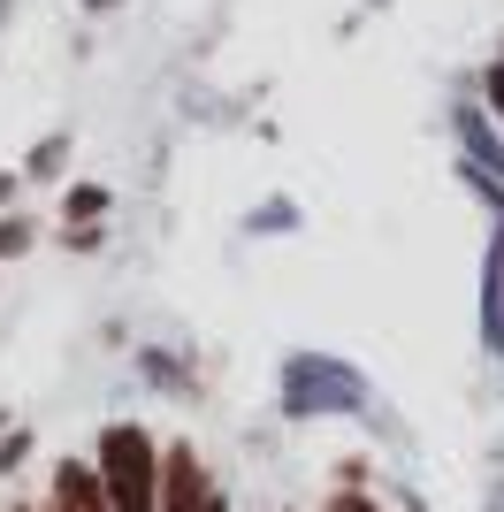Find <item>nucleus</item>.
<instances>
[{
	"label": "nucleus",
	"mask_w": 504,
	"mask_h": 512,
	"mask_svg": "<svg viewBox=\"0 0 504 512\" xmlns=\"http://www.w3.org/2000/svg\"><path fill=\"white\" fill-rule=\"evenodd\" d=\"M489 100L504 107V54H497V69H489Z\"/></svg>",
	"instance_id": "8"
},
{
	"label": "nucleus",
	"mask_w": 504,
	"mask_h": 512,
	"mask_svg": "<svg viewBox=\"0 0 504 512\" xmlns=\"http://www.w3.org/2000/svg\"><path fill=\"white\" fill-rule=\"evenodd\" d=\"M16 512H39V505H16Z\"/></svg>",
	"instance_id": "9"
},
{
	"label": "nucleus",
	"mask_w": 504,
	"mask_h": 512,
	"mask_svg": "<svg viewBox=\"0 0 504 512\" xmlns=\"http://www.w3.org/2000/svg\"><path fill=\"white\" fill-rule=\"evenodd\" d=\"M92 467H100L107 512H161V444H153V428L107 421L100 444H92Z\"/></svg>",
	"instance_id": "1"
},
{
	"label": "nucleus",
	"mask_w": 504,
	"mask_h": 512,
	"mask_svg": "<svg viewBox=\"0 0 504 512\" xmlns=\"http://www.w3.org/2000/svg\"><path fill=\"white\" fill-rule=\"evenodd\" d=\"M107 207V192H69V222H77V214H100Z\"/></svg>",
	"instance_id": "7"
},
{
	"label": "nucleus",
	"mask_w": 504,
	"mask_h": 512,
	"mask_svg": "<svg viewBox=\"0 0 504 512\" xmlns=\"http://www.w3.org/2000/svg\"><path fill=\"white\" fill-rule=\"evenodd\" d=\"M39 512H107L100 467H92V459H54V474H46V505H39Z\"/></svg>",
	"instance_id": "3"
},
{
	"label": "nucleus",
	"mask_w": 504,
	"mask_h": 512,
	"mask_svg": "<svg viewBox=\"0 0 504 512\" xmlns=\"http://www.w3.org/2000/svg\"><path fill=\"white\" fill-rule=\"evenodd\" d=\"M161 512H230V497L214 490L191 444H161Z\"/></svg>",
	"instance_id": "2"
},
{
	"label": "nucleus",
	"mask_w": 504,
	"mask_h": 512,
	"mask_svg": "<svg viewBox=\"0 0 504 512\" xmlns=\"http://www.w3.org/2000/svg\"><path fill=\"white\" fill-rule=\"evenodd\" d=\"M321 512H382V497H367V490L352 482V490H336V497H329Z\"/></svg>",
	"instance_id": "4"
},
{
	"label": "nucleus",
	"mask_w": 504,
	"mask_h": 512,
	"mask_svg": "<svg viewBox=\"0 0 504 512\" xmlns=\"http://www.w3.org/2000/svg\"><path fill=\"white\" fill-rule=\"evenodd\" d=\"M23 245H31V222H0V260L23 253Z\"/></svg>",
	"instance_id": "5"
},
{
	"label": "nucleus",
	"mask_w": 504,
	"mask_h": 512,
	"mask_svg": "<svg viewBox=\"0 0 504 512\" xmlns=\"http://www.w3.org/2000/svg\"><path fill=\"white\" fill-rule=\"evenodd\" d=\"M23 451H31V436H23V428H16V436L0 444V474H8V467H23Z\"/></svg>",
	"instance_id": "6"
}]
</instances>
